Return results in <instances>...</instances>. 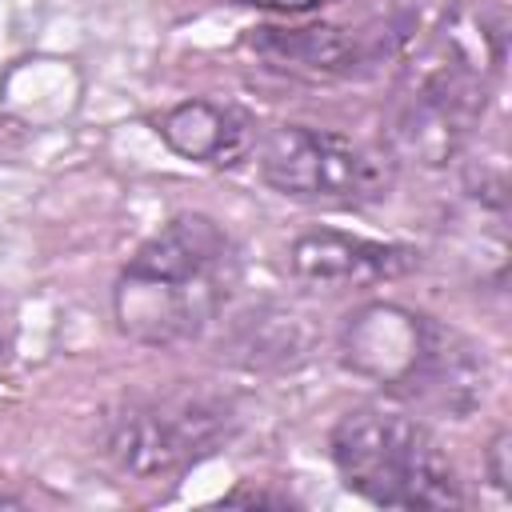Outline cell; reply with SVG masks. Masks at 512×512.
Instances as JSON below:
<instances>
[{"label": "cell", "mask_w": 512, "mask_h": 512, "mask_svg": "<svg viewBox=\"0 0 512 512\" xmlns=\"http://www.w3.org/2000/svg\"><path fill=\"white\" fill-rule=\"evenodd\" d=\"M504 52L508 32L500 8L456 4L444 12L396 76L384 112L388 156L420 168L452 164L484 120Z\"/></svg>", "instance_id": "obj_1"}, {"label": "cell", "mask_w": 512, "mask_h": 512, "mask_svg": "<svg viewBox=\"0 0 512 512\" xmlns=\"http://www.w3.org/2000/svg\"><path fill=\"white\" fill-rule=\"evenodd\" d=\"M240 280L228 228L204 212L160 224L112 284L116 328L144 348H180L208 332Z\"/></svg>", "instance_id": "obj_2"}, {"label": "cell", "mask_w": 512, "mask_h": 512, "mask_svg": "<svg viewBox=\"0 0 512 512\" xmlns=\"http://www.w3.org/2000/svg\"><path fill=\"white\" fill-rule=\"evenodd\" d=\"M340 364L380 392L464 420L480 408L488 368L480 348L444 320L400 300H368L340 320Z\"/></svg>", "instance_id": "obj_3"}, {"label": "cell", "mask_w": 512, "mask_h": 512, "mask_svg": "<svg viewBox=\"0 0 512 512\" xmlns=\"http://www.w3.org/2000/svg\"><path fill=\"white\" fill-rule=\"evenodd\" d=\"M328 456L348 492L376 508H460L464 488L436 436L388 404H356L328 432Z\"/></svg>", "instance_id": "obj_4"}, {"label": "cell", "mask_w": 512, "mask_h": 512, "mask_svg": "<svg viewBox=\"0 0 512 512\" xmlns=\"http://www.w3.org/2000/svg\"><path fill=\"white\" fill-rule=\"evenodd\" d=\"M252 156L260 180L276 196L312 208H364L384 200L396 180V160L388 152L312 124L264 128Z\"/></svg>", "instance_id": "obj_5"}, {"label": "cell", "mask_w": 512, "mask_h": 512, "mask_svg": "<svg viewBox=\"0 0 512 512\" xmlns=\"http://www.w3.org/2000/svg\"><path fill=\"white\" fill-rule=\"evenodd\" d=\"M232 432V400L212 392H168L112 408L100 424V452L120 472L152 480L200 464L220 444H228Z\"/></svg>", "instance_id": "obj_6"}, {"label": "cell", "mask_w": 512, "mask_h": 512, "mask_svg": "<svg viewBox=\"0 0 512 512\" xmlns=\"http://www.w3.org/2000/svg\"><path fill=\"white\" fill-rule=\"evenodd\" d=\"M416 32L412 12H392L364 20L356 28L344 24H304V28H276L264 24L248 36V44L272 64L292 76L312 80H340V76H372L380 64L404 56Z\"/></svg>", "instance_id": "obj_7"}, {"label": "cell", "mask_w": 512, "mask_h": 512, "mask_svg": "<svg viewBox=\"0 0 512 512\" xmlns=\"http://www.w3.org/2000/svg\"><path fill=\"white\" fill-rule=\"evenodd\" d=\"M288 268L320 288L336 284H380L420 268V252L392 240H372L340 228H308L288 244Z\"/></svg>", "instance_id": "obj_8"}, {"label": "cell", "mask_w": 512, "mask_h": 512, "mask_svg": "<svg viewBox=\"0 0 512 512\" xmlns=\"http://www.w3.org/2000/svg\"><path fill=\"white\" fill-rule=\"evenodd\" d=\"M156 136L180 160L208 164V168H236L256 152L260 124L252 112H244L236 104L192 96L156 116Z\"/></svg>", "instance_id": "obj_9"}, {"label": "cell", "mask_w": 512, "mask_h": 512, "mask_svg": "<svg viewBox=\"0 0 512 512\" xmlns=\"http://www.w3.org/2000/svg\"><path fill=\"white\" fill-rule=\"evenodd\" d=\"M232 348H236V352H248V356H240V364H248V368H268V364L284 368V364H292L296 356H304L308 340H304L296 316H288L284 308H272V312L260 308L256 320H252V316L240 320Z\"/></svg>", "instance_id": "obj_10"}, {"label": "cell", "mask_w": 512, "mask_h": 512, "mask_svg": "<svg viewBox=\"0 0 512 512\" xmlns=\"http://www.w3.org/2000/svg\"><path fill=\"white\" fill-rule=\"evenodd\" d=\"M508 456H512V436H508V428H496L492 440H488V448H484V476H488V484H492L500 496L512 492V480H508V476H512Z\"/></svg>", "instance_id": "obj_11"}, {"label": "cell", "mask_w": 512, "mask_h": 512, "mask_svg": "<svg viewBox=\"0 0 512 512\" xmlns=\"http://www.w3.org/2000/svg\"><path fill=\"white\" fill-rule=\"evenodd\" d=\"M224 504H248V508H292L296 500L284 492H264V488H232L224 492Z\"/></svg>", "instance_id": "obj_12"}, {"label": "cell", "mask_w": 512, "mask_h": 512, "mask_svg": "<svg viewBox=\"0 0 512 512\" xmlns=\"http://www.w3.org/2000/svg\"><path fill=\"white\" fill-rule=\"evenodd\" d=\"M240 8H256V12H276V16H304V12H316L332 0H232Z\"/></svg>", "instance_id": "obj_13"}]
</instances>
